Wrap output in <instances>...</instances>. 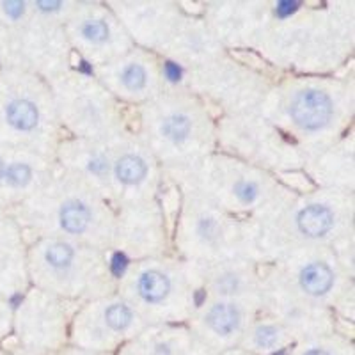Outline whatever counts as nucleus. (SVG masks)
Wrapping results in <instances>:
<instances>
[{"label": "nucleus", "mask_w": 355, "mask_h": 355, "mask_svg": "<svg viewBox=\"0 0 355 355\" xmlns=\"http://www.w3.org/2000/svg\"><path fill=\"white\" fill-rule=\"evenodd\" d=\"M332 110L334 107L327 94L316 89H307L293 98L290 112L300 128L320 130L331 121Z\"/></svg>", "instance_id": "1"}, {"label": "nucleus", "mask_w": 355, "mask_h": 355, "mask_svg": "<svg viewBox=\"0 0 355 355\" xmlns=\"http://www.w3.org/2000/svg\"><path fill=\"white\" fill-rule=\"evenodd\" d=\"M297 222H299L300 231L306 233L307 236H322L331 231L332 224H334V215L327 206L311 205L300 211Z\"/></svg>", "instance_id": "2"}, {"label": "nucleus", "mask_w": 355, "mask_h": 355, "mask_svg": "<svg viewBox=\"0 0 355 355\" xmlns=\"http://www.w3.org/2000/svg\"><path fill=\"white\" fill-rule=\"evenodd\" d=\"M334 283V274L325 263H311L300 274V284L309 295H325Z\"/></svg>", "instance_id": "3"}, {"label": "nucleus", "mask_w": 355, "mask_h": 355, "mask_svg": "<svg viewBox=\"0 0 355 355\" xmlns=\"http://www.w3.org/2000/svg\"><path fill=\"white\" fill-rule=\"evenodd\" d=\"M169 290V279L162 274V272H144L141 275V279H139V291H141V297L146 302H160V300L166 299Z\"/></svg>", "instance_id": "4"}, {"label": "nucleus", "mask_w": 355, "mask_h": 355, "mask_svg": "<svg viewBox=\"0 0 355 355\" xmlns=\"http://www.w3.org/2000/svg\"><path fill=\"white\" fill-rule=\"evenodd\" d=\"M208 325L214 329L218 334H230L234 329L239 327L240 323V313L239 309L231 304H217L211 307L206 318Z\"/></svg>", "instance_id": "5"}, {"label": "nucleus", "mask_w": 355, "mask_h": 355, "mask_svg": "<svg viewBox=\"0 0 355 355\" xmlns=\"http://www.w3.org/2000/svg\"><path fill=\"white\" fill-rule=\"evenodd\" d=\"M8 121L18 130H33L37 125V109L27 100H17L9 103Z\"/></svg>", "instance_id": "6"}, {"label": "nucleus", "mask_w": 355, "mask_h": 355, "mask_svg": "<svg viewBox=\"0 0 355 355\" xmlns=\"http://www.w3.org/2000/svg\"><path fill=\"white\" fill-rule=\"evenodd\" d=\"M61 224L69 233H82L89 224L87 206L78 201H69L62 206Z\"/></svg>", "instance_id": "7"}, {"label": "nucleus", "mask_w": 355, "mask_h": 355, "mask_svg": "<svg viewBox=\"0 0 355 355\" xmlns=\"http://www.w3.org/2000/svg\"><path fill=\"white\" fill-rule=\"evenodd\" d=\"M116 174L119 182L126 183V185H135V183L142 182L146 176L144 160L133 157V155H126L116 164Z\"/></svg>", "instance_id": "8"}, {"label": "nucleus", "mask_w": 355, "mask_h": 355, "mask_svg": "<svg viewBox=\"0 0 355 355\" xmlns=\"http://www.w3.org/2000/svg\"><path fill=\"white\" fill-rule=\"evenodd\" d=\"M190 128V119L187 116H182V114H174V116H169L162 125V132L167 139L174 142H182L189 137Z\"/></svg>", "instance_id": "9"}, {"label": "nucleus", "mask_w": 355, "mask_h": 355, "mask_svg": "<svg viewBox=\"0 0 355 355\" xmlns=\"http://www.w3.org/2000/svg\"><path fill=\"white\" fill-rule=\"evenodd\" d=\"M105 320L114 331H125L132 322V311L123 304H114L105 311Z\"/></svg>", "instance_id": "10"}, {"label": "nucleus", "mask_w": 355, "mask_h": 355, "mask_svg": "<svg viewBox=\"0 0 355 355\" xmlns=\"http://www.w3.org/2000/svg\"><path fill=\"white\" fill-rule=\"evenodd\" d=\"M73 259V249L68 243H53L49 250H46V261L55 268H64L71 263Z\"/></svg>", "instance_id": "11"}, {"label": "nucleus", "mask_w": 355, "mask_h": 355, "mask_svg": "<svg viewBox=\"0 0 355 355\" xmlns=\"http://www.w3.org/2000/svg\"><path fill=\"white\" fill-rule=\"evenodd\" d=\"M123 84L130 89V91H137L142 89L146 84V71L142 66L130 64L128 68L123 71Z\"/></svg>", "instance_id": "12"}, {"label": "nucleus", "mask_w": 355, "mask_h": 355, "mask_svg": "<svg viewBox=\"0 0 355 355\" xmlns=\"http://www.w3.org/2000/svg\"><path fill=\"white\" fill-rule=\"evenodd\" d=\"M4 176L12 187H24L31 180V169L25 164H15V166L8 167Z\"/></svg>", "instance_id": "13"}, {"label": "nucleus", "mask_w": 355, "mask_h": 355, "mask_svg": "<svg viewBox=\"0 0 355 355\" xmlns=\"http://www.w3.org/2000/svg\"><path fill=\"white\" fill-rule=\"evenodd\" d=\"M82 34H84L89 41L100 43V41L107 40V36H109V27H107L101 20L87 21V24H84V27H82Z\"/></svg>", "instance_id": "14"}, {"label": "nucleus", "mask_w": 355, "mask_h": 355, "mask_svg": "<svg viewBox=\"0 0 355 355\" xmlns=\"http://www.w3.org/2000/svg\"><path fill=\"white\" fill-rule=\"evenodd\" d=\"M277 341V331L270 325H266V327H259L258 332H256V343L259 347H272V345Z\"/></svg>", "instance_id": "15"}, {"label": "nucleus", "mask_w": 355, "mask_h": 355, "mask_svg": "<svg viewBox=\"0 0 355 355\" xmlns=\"http://www.w3.org/2000/svg\"><path fill=\"white\" fill-rule=\"evenodd\" d=\"M234 192H236V196H239L243 202L254 201L256 196H258V189H256V185L254 183H249V182L236 183V187H234Z\"/></svg>", "instance_id": "16"}, {"label": "nucleus", "mask_w": 355, "mask_h": 355, "mask_svg": "<svg viewBox=\"0 0 355 355\" xmlns=\"http://www.w3.org/2000/svg\"><path fill=\"white\" fill-rule=\"evenodd\" d=\"M126 265H128V259H126L125 254H121V252H117V254H114L112 258V263H110V268H112V274L114 275H123L126 270Z\"/></svg>", "instance_id": "17"}, {"label": "nucleus", "mask_w": 355, "mask_h": 355, "mask_svg": "<svg viewBox=\"0 0 355 355\" xmlns=\"http://www.w3.org/2000/svg\"><path fill=\"white\" fill-rule=\"evenodd\" d=\"M299 2H291V0H283V2H279L277 4V15L281 18L284 17H290L291 12L297 11V8H299Z\"/></svg>", "instance_id": "18"}, {"label": "nucleus", "mask_w": 355, "mask_h": 355, "mask_svg": "<svg viewBox=\"0 0 355 355\" xmlns=\"http://www.w3.org/2000/svg\"><path fill=\"white\" fill-rule=\"evenodd\" d=\"M24 2H6L4 4V11L11 18H20L24 15Z\"/></svg>", "instance_id": "19"}, {"label": "nucleus", "mask_w": 355, "mask_h": 355, "mask_svg": "<svg viewBox=\"0 0 355 355\" xmlns=\"http://www.w3.org/2000/svg\"><path fill=\"white\" fill-rule=\"evenodd\" d=\"M166 75L169 80L176 82L180 80V77H182V69L178 68V64H174V62H167L166 64Z\"/></svg>", "instance_id": "20"}, {"label": "nucleus", "mask_w": 355, "mask_h": 355, "mask_svg": "<svg viewBox=\"0 0 355 355\" xmlns=\"http://www.w3.org/2000/svg\"><path fill=\"white\" fill-rule=\"evenodd\" d=\"M37 6H40L43 11H57L62 4L61 2H37Z\"/></svg>", "instance_id": "21"}, {"label": "nucleus", "mask_w": 355, "mask_h": 355, "mask_svg": "<svg viewBox=\"0 0 355 355\" xmlns=\"http://www.w3.org/2000/svg\"><path fill=\"white\" fill-rule=\"evenodd\" d=\"M304 355H331V354H327L325 350H309L307 354H304Z\"/></svg>", "instance_id": "22"}, {"label": "nucleus", "mask_w": 355, "mask_h": 355, "mask_svg": "<svg viewBox=\"0 0 355 355\" xmlns=\"http://www.w3.org/2000/svg\"><path fill=\"white\" fill-rule=\"evenodd\" d=\"M4 173H6V169H4V164H2V160H0V178L4 176Z\"/></svg>", "instance_id": "23"}, {"label": "nucleus", "mask_w": 355, "mask_h": 355, "mask_svg": "<svg viewBox=\"0 0 355 355\" xmlns=\"http://www.w3.org/2000/svg\"><path fill=\"white\" fill-rule=\"evenodd\" d=\"M202 297H205V295H202V291H199V293H198V304L202 302Z\"/></svg>", "instance_id": "24"}]
</instances>
